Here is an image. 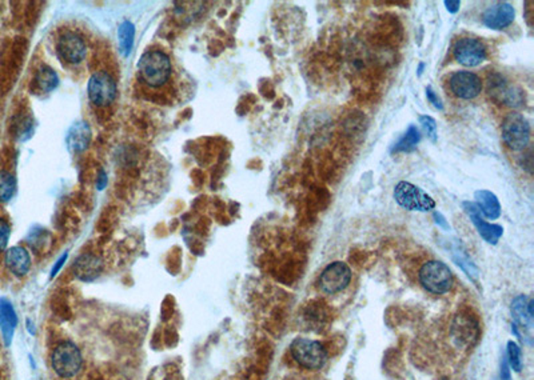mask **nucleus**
<instances>
[{
	"instance_id": "a878e982",
	"label": "nucleus",
	"mask_w": 534,
	"mask_h": 380,
	"mask_svg": "<svg viewBox=\"0 0 534 380\" xmlns=\"http://www.w3.org/2000/svg\"><path fill=\"white\" fill-rule=\"evenodd\" d=\"M506 361L509 367L515 371V372H521L522 371V351H521V347L513 342V341H509L508 342V351H506Z\"/></svg>"
},
{
	"instance_id": "4be33fe9",
	"label": "nucleus",
	"mask_w": 534,
	"mask_h": 380,
	"mask_svg": "<svg viewBox=\"0 0 534 380\" xmlns=\"http://www.w3.org/2000/svg\"><path fill=\"white\" fill-rule=\"evenodd\" d=\"M35 83L38 86L39 90H42L43 93H51L54 91L59 84V77H57V73L48 67V66H43L40 67L35 75Z\"/></svg>"
},
{
	"instance_id": "aec40b11",
	"label": "nucleus",
	"mask_w": 534,
	"mask_h": 380,
	"mask_svg": "<svg viewBox=\"0 0 534 380\" xmlns=\"http://www.w3.org/2000/svg\"><path fill=\"white\" fill-rule=\"evenodd\" d=\"M476 206L479 212L489 220H496L501 216V205L492 191L478 190L475 192Z\"/></svg>"
},
{
	"instance_id": "412c9836",
	"label": "nucleus",
	"mask_w": 534,
	"mask_h": 380,
	"mask_svg": "<svg viewBox=\"0 0 534 380\" xmlns=\"http://www.w3.org/2000/svg\"><path fill=\"white\" fill-rule=\"evenodd\" d=\"M91 140V130L87 123H77L71 127L70 133L67 136L68 146L73 151H84Z\"/></svg>"
},
{
	"instance_id": "c756f323",
	"label": "nucleus",
	"mask_w": 534,
	"mask_h": 380,
	"mask_svg": "<svg viewBox=\"0 0 534 380\" xmlns=\"http://www.w3.org/2000/svg\"><path fill=\"white\" fill-rule=\"evenodd\" d=\"M426 97H427V100H429L437 110H439V111L443 110V103H442L441 97L434 93V90H433L432 87H427V88H426Z\"/></svg>"
},
{
	"instance_id": "f257e3e1",
	"label": "nucleus",
	"mask_w": 534,
	"mask_h": 380,
	"mask_svg": "<svg viewBox=\"0 0 534 380\" xmlns=\"http://www.w3.org/2000/svg\"><path fill=\"white\" fill-rule=\"evenodd\" d=\"M138 70L142 80L154 88L162 87L172 74V61L169 57L158 50L145 53L139 59Z\"/></svg>"
},
{
	"instance_id": "39448f33",
	"label": "nucleus",
	"mask_w": 534,
	"mask_h": 380,
	"mask_svg": "<svg viewBox=\"0 0 534 380\" xmlns=\"http://www.w3.org/2000/svg\"><path fill=\"white\" fill-rule=\"evenodd\" d=\"M418 278L422 287L434 295H443L453 287V274L450 268L439 260L426 262L421 267Z\"/></svg>"
},
{
	"instance_id": "4468645a",
	"label": "nucleus",
	"mask_w": 534,
	"mask_h": 380,
	"mask_svg": "<svg viewBox=\"0 0 534 380\" xmlns=\"http://www.w3.org/2000/svg\"><path fill=\"white\" fill-rule=\"evenodd\" d=\"M462 209H465V212L470 218L472 223L475 225V227L477 228L479 236L489 245H493V246L497 245L499 238L504 234V228L498 225H492V223L485 222L481 218V212L477 209L476 203H473V202H462Z\"/></svg>"
},
{
	"instance_id": "f704fd0d",
	"label": "nucleus",
	"mask_w": 534,
	"mask_h": 380,
	"mask_svg": "<svg viewBox=\"0 0 534 380\" xmlns=\"http://www.w3.org/2000/svg\"><path fill=\"white\" fill-rule=\"evenodd\" d=\"M423 66H425V64H423V63H421L420 70H418V75H421V74H422V68H423Z\"/></svg>"
},
{
	"instance_id": "f8f14e48",
	"label": "nucleus",
	"mask_w": 534,
	"mask_h": 380,
	"mask_svg": "<svg viewBox=\"0 0 534 380\" xmlns=\"http://www.w3.org/2000/svg\"><path fill=\"white\" fill-rule=\"evenodd\" d=\"M450 90L459 99L470 100L477 97L482 91L481 77L470 71H457L450 77Z\"/></svg>"
},
{
	"instance_id": "cd10ccee",
	"label": "nucleus",
	"mask_w": 534,
	"mask_h": 380,
	"mask_svg": "<svg viewBox=\"0 0 534 380\" xmlns=\"http://www.w3.org/2000/svg\"><path fill=\"white\" fill-rule=\"evenodd\" d=\"M420 124L423 129V131L426 133V136L430 139L432 143H436L437 142V123L436 120L432 117V116H427V115H421L420 116Z\"/></svg>"
},
{
	"instance_id": "c85d7f7f",
	"label": "nucleus",
	"mask_w": 534,
	"mask_h": 380,
	"mask_svg": "<svg viewBox=\"0 0 534 380\" xmlns=\"http://www.w3.org/2000/svg\"><path fill=\"white\" fill-rule=\"evenodd\" d=\"M11 236V227L8 222L3 218H0V252H3L10 242Z\"/></svg>"
},
{
	"instance_id": "7ed1b4c3",
	"label": "nucleus",
	"mask_w": 534,
	"mask_h": 380,
	"mask_svg": "<svg viewBox=\"0 0 534 380\" xmlns=\"http://www.w3.org/2000/svg\"><path fill=\"white\" fill-rule=\"evenodd\" d=\"M290 354L293 359L306 370H322L329 354L324 344L309 338H297L290 344Z\"/></svg>"
},
{
	"instance_id": "ddd939ff",
	"label": "nucleus",
	"mask_w": 534,
	"mask_h": 380,
	"mask_svg": "<svg viewBox=\"0 0 534 380\" xmlns=\"http://www.w3.org/2000/svg\"><path fill=\"white\" fill-rule=\"evenodd\" d=\"M57 55L70 64L80 63L87 54L84 40L75 32L63 34L57 43Z\"/></svg>"
},
{
	"instance_id": "6ab92c4d",
	"label": "nucleus",
	"mask_w": 534,
	"mask_h": 380,
	"mask_svg": "<svg viewBox=\"0 0 534 380\" xmlns=\"http://www.w3.org/2000/svg\"><path fill=\"white\" fill-rule=\"evenodd\" d=\"M17 325H18V316L14 310V305L7 299H0V331L3 335L4 344L7 347L12 342Z\"/></svg>"
},
{
	"instance_id": "20e7f679",
	"label": "nucleus",
	"mask_w": 534,
	"mask_h": 380,
	"mask_svg": "<svg viewBox=\"0 0 534 380\" xmlns=\"http://www.w3.org/2000/svg\"><path fill=\"white\" fill-rule=\"evenodd\" d=\"M82 352L77 344L62 342L57 344L51 355V365L59 378L71 379L82 370Z\"/></svg>"
},
{
	"instance_id": "7c9ffc66",
	"label": "nucleus",
	"mask_w": 534,
	"mask_h": 380,
	"mask_svg": "<svg viewBox=\"0 0 534 380\" xmlns=\"http://www.w3.org/2000/svg\"><path fill=\"white\" fill-rule=\"evenodd\" d=\"M66 260H67V252H64V254L62 255V258L57 259V265L54 266L53 271H51V278H55V276H57V272L60 271V268L63 267V265L66 263Z\"/></svg>"
},
{
	"instance_id": "9d476101",
	"label": "nucleus",
	"mask_w": 534,
	"mask_h": 380,
	"mask_svg": "<svg viewBox=\"0 0 534 380\" xmlns=\"http://www.w3.org/2000/svg\"><path fill=\"white\" fill-rule=\"evenodd\" d=\"M351 282V269L344 262H334L324 268L320 276V289L326 295L344 291Z\"/></svg>"
},
{
	"instance_id": "5701e85b",
	"label": "nucleus",
	"mask_w": 534,
	"mask_h": 380,
	"mask_svg": "<svg viewBox=\"0 0 534 380\" xmlns=\"http://www.w3.org/2000/svg\"><path fill=\"white\" fill-rule=\"evenodd\" d=\"M134 38H135V26L130 20H125L118 30L119 47L125 57H129L133 50Z\"/></svg>"
},
{
	"instance_id": "2eb2a0df",
	"label": "nucleus",
	"mask_w": 534,
	"mask_h": 380,
	"mask_svg": "<svg viewBox=\"0 0 534 380\" xmlns=\"http://www.w3.org/2000/svg\"><path fill=\"white\" fill-rule=\"evenodd\" d=\"M515 11L512 4L506 1H498L492 4L482 15V21L488 28L502 30L510 26L515 20Z\"/></svg>"
},
{
	"instance_id": "473e14b6",
	"label": "nucleus",
	"mask_w": 534,
	"mask_h": 380,
	"mask_svg": "<svg viewBox=\"0 0 534 380\" xmlns=\"http://www.w3.org/2000/svg\"><path fill=\"white\" fill-rule=\"evenodd\" d=\"M433 216H434V219H436V223L439 225V226H441L442 228H445V229H450V226H449V223L446 222V219L442 216V213L441 212H434L433 213Z\"/></svg>"
},
{
	"instance_id": "72a5a7b5",
	"label": "nucleus",
	"mask_w": 534,
	"mask_h": 380,
	"mask_svg": "<svg viewBox=\"0 0 534 380\" xmlns=\"http://www.w3.org/2000/svg\"><path fill=\"white\" fill-rule=\"evenodd\" d=\"M106 182H107V179H106V173H104V172H100V176H99V184H98V187L102 190V189L106 186Z\"/></svg>"
},
{
	"instance_id": "c9c22d12",
	"label": "nucleus",
	"mask_w": 534,
	"mask_h": 380,
	"mask_svg": "<svg viewBox=\"0 0 534 380\" xmlns=\"http://www.w3.org/2000/svg\"><path fill=\"white\" fill-rule=\"evenodd\" d=\"M501 380H512V379H501Z\"/></svg>"
},
{
	"instance_id": "f3484780",
	"label": "nucleus",
	"mask_w": 534,
	"mask_h": 380,
	"mask_svg": "<svg viewBox=\"0 0 534 380\" xmlns=\"http://www.w3.org/2000/svg\"><path fill=\"white\" fill-rule=\"evenodd\" d=\"M74 275L82 282H93L102 274L103 262L93 254H83L74 262Z\"/></svg>"
},
{
	"instance_id": "f03ea898",
	"label": "nucleus",
	"mask_w": 534,
	"mask_h": 380,
	"mask_svg": "<svg viewBox=\"0 0 534 380\" xmlns=\"http://www.w3.org/2000/svg\"><path fill=\"white\" fill-rule=\"evenodd\" d=\"M481 335V327L477 316L470 312L457 314L449 327V338L452 344L461 351L472 350Z\"/></svg>"
},
{
	"instance_id": "b1692460",
	"label": "nucleus",
	"mask_w": 534,
	"mask_h": 380,
	"mask_svg": "<svg viewBox=\"0 0 534 380\" xmlns=\"http://www.w3.org/2000/svg\"><path fill=\"white\" fill-rule=\"evenodd\" d=\"M421 142L420 130L416 126H410L406 133L400 137L398 143L392 149V152H412L414 151Z\"/></svg>"
},
{
	"instance_id": "1a4fd4ad",
	"label": "nucleus",
	"mask_w": 534,
	"mask_h": 380,
	"mask_svg": "<svg viewBox=\"0 0 534 380\" xmlns=\"http://www.w3.org/2000/svg\"><path fill=\"white\" fill-rule=\"evenodd\" d=\"M89 97L98 107L110 106L116 97V83L114 77L106 71H98L89 80Z\"/></svg>"
},
{
	"instance_id": "6e6552de",
	"label": "nucleus",
	"mask_w": 534,
	"mask_h": 380,
	"mask_svg": "<svg viewBox=\"0 0 534 380\" xmlns=\"http://www.w3.org/2000/svg\"><path fill=\"white\" fill-rule=\"evenodd\" d=\"M488 91L489 95L495 100L504 103L509 107L519 108L525 104V94L524 91L515 84L508 83V80L499 74L489 76L488 80Z\"/></svg>"
},
{
	"instance_id": "bb28decb",
	"label": "nucleus",
	"mask_w": 534,
	"mask_h": 380,
	"mask_svg": "<svg viewBox=\"0 0 534 380\" xmlns=\"http://www.w3.org/2000/svg\"><path fill=\"white\" fill-rule=\"evenodd\" d=\"M453 259H454V262L457 263L458 266L461 267L465 272H466V275L469 276V278H472V279H477L478 278V269L477 267L475 266L473 263H472V260L461 251V249H458V248H454V251H453Z\"/></svg>"
},
{
	"instance_id": "9b49d317",
	"label": "nucleus",
	"mask_w": 534,
	"mask_h": 380,
	"mask_svg": "<svg viewBox=\"0 0 534 380\" xmlns=\"http://www.w3.org/2000/svg\"><path fill=\"white\" fill-rule=\"evenodd\" d=\"M453 55L465 67H477L486 60L488 53L484 41L477 38L458 39L453 48Z\"/></svg>"
},
{
	"instance_id": "0eeeda50",
	"label": "nucleus",
	"mask_w": 534,
	"mask_h": 380,
	"mask_svg": "<svg viewBox=\"0 0 534 380\" xmlns=\"http://www.w3.org/2000/svg\"><path fill=\"white\" fill-rule=\"evenodd\" d=\"M393 195L400 207L407 211L427 212L436 209L434 199L427 192L409 182H400Z\"/></svg>"
},
{
	"instance_id": "2f4dec72",
	"label": "nucleus",
	"mask_w": 534,
	"mask_h": 380,
	"mask_svg": "<svg viewBox=\"0 0 534 380\" xmlns=\"http://www.w3.org/2000/svg\"><path fill=\"white\" fill-rule=\"evenodd\" d=\"M445 6H446V10L450 12V14H456L459 11V7H461V1L458 0H446L445 1Z\"/></svg>"
},
{
	"instance_id": "dca6fc26",
	"label": "nucleus",
	"mask_w": 534,
	"mask_h": 380,
	"mask_svg": "<svg viewBox=\"0 0 534 380\" xmlns=\"http://www.w3.org/2000/svg\"><path fill=\"white\" fill-rule=\"evenodd\" d=\"M534 302L526 295H518L512 301L510 312L515 319V325L522 331L533 328Z\"/></svg>"
},
{
	"instance_id": "393cba45",
	"label": "nucleus",
	"mask_w": 534,
	"mask_h": 380,
	"mask_svg": "<svg viewBox=\"0 0 534 380\" xmlns=\"http://www.w3.org/2000/svg\"><path fill=\"white\" fill-rule=\"evenodd\" d=\"M17 191L15 178L7 171H0V202H8Z\"/></svg>"
},
{
	"instance_id": "a211bd4d",
	"label": "nucleus",
	"mask_w": 534,
	"mask_h": 380,
	"mask_svg": "<svg viewBox=\"0 0 534 380\" xmlns=\"http://www.w3.org/2000/svg\"><path fill=\"white\" fill-rule=\"evenodd\" d=\"M6 266L18 278L26 276L31 268V256L24 247L10 248L6 252Z\"/></svg>"
},
{
	"instance_id": "423d86ee",
	"label": "nucleus",
	"mask_w": 534,
	"mask_h": 380,
	"mask_svg": "<svg viewBox=\"0 0 534 380\" xmlns=\"http://www.w3.org/2000/svg\"><path fill=\"white\" fill-rule=\"evenodd\" d=\"M502 139L513 151H522L531 142V124L524 115L509 114L502 123Z\"/></svg>"
}]
</instances>
